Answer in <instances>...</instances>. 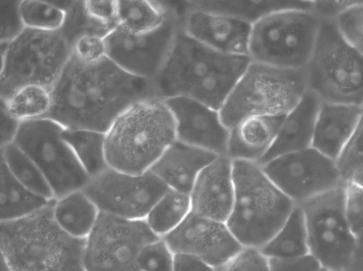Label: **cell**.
Instances as JSON below:
<instances>
[{"mask_svg": "<svg viewBox=\"0 0 363 271\" xmlns=\"http://www.w3.org/2000/svg\"><path fill=\"white\" fill-rule=\"evenodd\" d=\"M50 93L52 106L43 118L65 128L104 133L134 104L161 99L152 79L131 74L108 57L88 64L73 54Z\"/></svg>", "mask_w": 363, "mask_h": 271, "instance_id": "1", "label": "cell"}, {"mask_svg": "<svg viewBox=\"0 0 363 271\" xmlns=\"http://www.w3.org/2000/svg\"><path fill=\"white\" fill-rule=\"evenodd\" d=\"M250 61L249 56L216 51L180 29L152 80L163 100L184 96L220 110Z\"/></svg>", "mask_w": 363, "mask_h": 271, "instance_id": "2", "label": "cell"}, {"mask_svg": "<svg viewBox=\"0 0 363 271\" xmlns=\"http://www.w3.org/2000/svg\"><path fill=\"white\" fill-rule=\"evenodd\" d=\"M55 199L28 216L1 221V255L14 271H86L85 239L60 227L52 211Z\"/></svg>", "mask_w": 363, "mask_h": 271, "instance_id": "3", "label": "cell"}, {"mask_svg": "<svg viewBox=\"0 0 363 271\" xmlns=\"http://www.w3.org/2000/svg\"><path fill=\"white\" fill-rule=\"evenodd\" d=\"M177 140L174 117L162 99L134 104L106 132L110 167L130 174L148 170Z\"/></svg>", "mask_w": 363, "mask_h": 271, "instance_id": "4", "label": "cell"}, {"mask_svg": "<svg viewBox=\"0 0 363 271\" xmlns=\"http://www.w3.org/2000/svg\"><path fill=\"white\" fill-rule=\"evenodd\" d=\"M235 197L226 224L243 247L259 248L283 226L296 204L255 162L233 160Z\"/></svg>", "mask_w": 363, "mask_h": 271, "instance_id": "5", "label": "cell"}, {"mask_svg": "<svg viewBox=\"0 0 363 271\" xmlns=\"http://www.w3.org/2000/svg\"><path fill=\"white\" fill-rule=\"evenodd\" d=\"M308 90L305 69H285L251 60L219 113L230 129L250 116L286 115Z\"/></svg>", "mask_w": 363, "mask_h": 271, "instance_id": "6", "label": "cell"}, {"mask_svg": "<svg viewBox=\"0 0 363 271\" xmlns=\"http://www.w3.org/2000/svg\"><path fill=\"white\" fill-rule=\"evenodd\" d=\"M305 71L308 90L321 101L363 106V55L342 35L335 20L321 18Z\"/></svg>", "mask_w": 363, "mask_h": 271, "instance_id": "7", "label": "cell"}, {"mask_svg": "<svg viewBox=\"0 0 363 271\" xmlns=\"http://www.w3.org/2000/svg\"><path fill=\"white\" fill-rule=\"evenodd\" d=\"M72 54V47L59 31L26 28L11 42H1V99L28 84L50 89Z\"/></svg>", "mask_w": 363, "mask_h": 271, "instance_id": "8", "label": "cell"}, {"mask_svg": "<svg viewBox=\"0 0 363 271\" xmlns=\"http://www.w3.org/2000/svg\"><path fill=\"white\" fill-rule=\"evenodd\" d=\"M321 18L313 11L286 9L252 25L248 56L252 61L304 70L312 56Z\"/></svg>", "mask_w": 363, "mask_h": 271, "instance_id": "9", "label": "cell"}, {"mask_svg": "<svg viewBox=\"0 0 363 271\" xmlns=\"http://www.w3.org/2000/svg\"><path fill=\"white\" fill-rule=\"evenodd\" d=\"M345 185L298 204L305 218L309 255L328 271H344L357 246V238L345 213Z\"/></svg>", "mask_w": 363, "mask_h": 271, "instance_id": "10", "label": "cell"}, {"mask_svg": "<svg viewBox=\"0 0 363 271\" xmlns=\"http://www.w3.org/2000/svg\"><path fill=\"white\" fill-rule=\"evenodd\" d=\"M64 129L48 118L23 121L13 142L42 171L55 199L82 189L90 179L64 139Z\"/></svg>", "mask_w": 363, "mask_h": 271, "instance_id": "11", "label": "cell"}, {"mask_svg": "<svg viewBox=\"0 0 363 271\" xmlns=\"http://www.w3.org/2000/svg\"><path fill=\"white\" fill-rule=\"evenodd\" d=\"M160 238L145 219H128L100 212L85 238V270L140 271L138 259L140 252Z\"/></svg>", "mask_w": 363, "mask_h": 271, "instance_id": "12", "label": "cell"}, {"mask_svg": "<svg viewBox=\"0 0 363 271\" xmlns=\"http://www.w3.org/2000/svg\"><path fill=\"white\" fill-rule=\"evenodd\" d=\"M159 4L167 16L156 28L133 33L117 26L105 37L107 57L137 77L153 79L158 74L181 29L177 11L169 1Z\"/></svg>", "mask_w": 363, "mask_h": 271, "instance_id": "13", "label": "cell"}, {"mask_svg": "<svg viewBox=\"0 0 363 271\" xmlns=\"http://www.w3.org/2000/svg\"><path fill=\"white\" fill-rule=\"evenodd\" d=\"M170 188L150 170L130 174L108 167L82 189L101 212L128 219H145Z\"/></svg>", "mask_w": 363, "mask_h": 271, "instance_id": "14", "label": "cell"}, {"mask_svg": "<svg viewBox=\"0 0 363 271\" xmlns=\"http://www.w3.org/2000/svg\"><path fill=\"white\" fill-rule=\"evenodd\" d=\"M260 166L296 204L346 184L336 161L312 147L280 155Z\"/></svg>", "mask_w": 363, "mask_h": 271, "instance_id": "15", "label": "cell"}, {"mask_svg": "<svg viewBox=\"0 0 363 271\" xmlns=\"http://www.w3.org/2000/svg\"><path fill=\"white\" fill-rule=\"evenodd\" d=\"M162 238L174 254L194 256L214 268L243 248L225 222L193 211L175 229Z\"/></svg>", "mask_w": 363, "mask_h": 271, "instance_id": "16", "label": "cell"}, {"mask_svg": "<svg viewBox=\"0 0 363 271\" xmlns=\"http://www.w3.org/2000/svg\"><path fill=\"white\" fill-rule=\"evenodd\" d=\"M164 101L175 121L177 140L226 155L230 129L223 123L219 110L184 96Z\"/></svg>", "mask_w": 363, "mask_h": 271, "instance_id": "17", "label": "cell"}, {"mask_svg": "<svg viewBox=\"0 0 363 271\" xmlns=\"http://www.w3.org/2000/svg\"><path fill=\"white\" fill-rule=\"evenodd\" d=\"M181 30L199 43L222 53L248 56L252 25L236 18L187 8L183 1Z\"/></svg>", "mask_w": 363, "mask_h": 271, "instance_id": "18", "label": "cell"}, {"mask_svg": "<svg viewBox=\"0 0 363 271\" xmlns=\"http://www.w3.org/2000/svg\"><path fill=\"white\" fill-rule=\"evenodd\" d=\"M189 195L191 211L226 222L235 197L233 160L218 156L199 174Z\"/></svg>", "mask_w": 363, "mask_h": 271, "instance_id": "19", "label": "cell"}, {"mask_svg": "<svg viewBox=\"0 0 363 271\" xmlns=\"http://www.w3.org/2000/svg\"><path fill=\"white\" fill-rule=\"evenodd\" d=\"M320 104L321 100L308 90L284 116L273 144L257 163L263 165L280 155L311 148Z\"/></svg>", "mask_w": 363, "mask_h": 271, "instance_id": "20", "label": "cell"}, {"mask_svg": "<svg viewBox=\"0 0 363 271\" xmlns=\"http://www.w3.org/2000/svg\"><path fill=\"white\" fill-rule=\"evenodd\" d=\"M218 156L176 140L150 171L171 189L190 194L199 174Z\"/></svg>", "mask_w": 363, "mask_h": 271, "instance_id": "21", "label": "cell"}, {"mask_svg": "<svg viewBox=\"0 0 363 271\" xmlns=\"http://www.w3.org/2000/svg\"><path fill=\"white\" fill-rule=\"evenodd\" d=\"M362 106L321 101L316 118L312 148L337 159L359 121Z\"/></svg>", "mask_w": 363, "mask_h": 271, "instance_id": "22", "label": "cell"}, {"mask_svg": "<svg viewBox=\"0 0 363 271\" xmlns=\"http://www.w3.org/2000/svg\"><path fill=\"white\" fill-rule=\"evenodd\" d=\"M285 115L246 118L230 129L226 155L257 162L269 150Z\"/></svg>", "mask_w": 363, "mask_h": 271, "instance_id": "23", "label": "cell"}, {"mask_svg": "<svg viewBox=\"0 0 363 271\" xmlns=\"http://www.w3.org/2000/svg\"><path fill=\"white\" fill-rule=\"evenodd\" d=\"M187 8L225 14L254 25L265 16L286 9L313 10V1H184Z\"/></svg>", "mask_w": 363, "mask_h": 271, "instance_id": "24", "label": "cell"}, {"mask_svg": "<svg viewBox=\"0 0 363 271\" xmlns=\"http://www.w3.org/2000/svg\"><path fill=\"white\" fill-rule=\"evenodd\" d=\"M52 211L56 222L64 231L81 239L89 236L101 212L82 189L56 199Z\"/></svg>", "mask_w": 363, "mask_h": 271, "instance_id": "25", "label": "cell"}, {"mask_svg": "<svg viewBox=\"0 0 363 271\" xmlns=\"http://www.w3.org/2000/svg\"><path fill=\"white\" fill-rule=\"evenodd\" d=\"M268 259H294L309 255L303 210L296 204L277 233L259 248Z\"/></svg>", "mask_w": 363, "mask_h": 271, "instance_id": "26", "label": "cell"}, {"mask_svg": "<svg viewBox=\"0 0 363 271\" xmlns=\"http://www.w3.org/2000/svg\"><path fill=\"white\" fill-rule=\"evenodd\" d=\"M0 163L1 221L25 217L43 209L54 200L48 199L21 184L1 159Z\"/></svg>", "mask_w": 363, "mask_h": 271, "instance_id": "27", "label": "cell"}, {"mask_svg": "<svg viewBox=\"0 0 363 271\" xmlns=\"http://www.w3.org/2000/svg\"><path fill=\"white\" fill-rule=\"evenodd\" d=\"M62 136L90 178L109 167L106 157V133L65 128Z\"/></svg>", "mask_w": 363, "mask_h": 271, "instance_id": "28", "label": "cell"}, {"mask_svg": "<svg viewBox=\"0 0 363 271\" xmlns=\"http://www.w3.org/2000/svg\"><path fill=\"white\" fill-rule=\"evenodd\" d=\"M0 158L11 175L32 192L55 199L53 191L37 165L14 143L1 147Z\"/></svg>", "mask_w": 363, "mask_h": 271, "instance_id": "29", "label": "cell"}, {"mask_svg": "<svg viewBox=\"0 0 363 271\" xmlns=\"http://www.w3.org/2000/svg\"><path fill=\"white\" fill-rule=\"evenodd\" d=\"M191 211L189 194L170 189L154 205L145 220L152 231L162 238L175 229Z\"/></svg>", "mask_w": 363, "mask_h": 271, "instance_id": "30", "label": "cell"}, {"mask_svg": "<svg viewBox=\"0 0 363 271\" xmlns=\"http://www.w3.org/2000/svg\"><path fill=\"white\" fill-rule=\"evenodd\" d=\"M1 103L6 111L21 122L43 118L52 106L50 89L37 84H28L14 91Z\"/></svg>", "mask_w": 363, "mask_h": 271, "instance_id": "31", "label": "cell"}, {"mask_svg": "<svg viewBox=\"0 0 363 271\" xmlns=\"http://www.w3.org/2000/svg\"><path fill=\"white\" fill-rule=\"evenodd\" d=\"M116 6L118 26L133 33L156 28L167 16L157 1H116Z\"/></svg>", "mask_w": 363, "mask_h": 271, "instance_id": "32", "label": "cell"}, {"mask_svg": "<svg viewBox=\"0 0 363 271\" xmlns=\"http://www.w3.org/2000/svg\"><path fill=\"white\" fill-rule=\"evenodd\" d=\"M20 13L26 28L58 31L65 21L66 13L50 1H21Z\"/></svg>", "mask_w": 363, "mask_h": 271, "instance_id": "33", "label": "cell"}, {"mask_svg": "<svg viewBox=\"0 0 363 271\" xmlns=\"http://www.w3.org/2000/svg\"><path fill=\"white\" fill-rule=\"evenodd\" d=\"M65 13V21L59 31L72 49L74 43L84 35L95 34L106 37L112 31L91 16L86 9L84 1H73Z\"/></svg>", "mask_w": 363, "mask_h": 271, "instance_id": "34", "label": "cell"}, {"mask_svg": "<svg viewBox=\"0 0 363 271\" xmlns=\"http://www.w3.org/2000/svg\"><path fill=\"white\" fill-rule=\"evenodd\" d=\"M336 163L345 184L363 187V106L357 126Z\"/></svg>", "mask_w": 363, "mask_h": 271, "instance_id": "35", "label": "cell"}, {"mask_svg": "<svg viewBox=\"0 0 363 271\" xmlns=\"http://www.w3.org/2000/svg\"><path fill=\"white\" fill-rule=\"evenodd\" d=\"M174 253L162 238L146 245L140 252V271H173Z\"/></svg>", "mask_w": 363, "mask_h": 271, "instance_id": "36", "label": "cell"}, {"mask_svg": "<svg viewBox=\"0 0 363 271\" xmlns=\"http://www.w3.org/2000/svg\"><path fill=\"white\" fill-rule=\"evenodd\" d=\"M335 22L345 38L363 55V1L340 14Z\"/></svg>", "mask_w": 363, "mask_h": 271, "instance_id": "37", "label": "cell"}, {"mask_svg": "<svg viewBox=\"0 0 363 271\" xmlns=\"http://www.w3.org/2000/svg\"><path fill=\"white\" fill-rule=\"evenodd\" d=\"M214 271H269V259L259 248L243 247L227 262L215 267Z\"/></svg>", "mask_w": 363, "mask_h": 271, "instance_id": "38", "label": "cell"}, {"mask_svg": "<svg viewBox=\"0 0 363 271\" xmlns=\"http://www.w3.org/2000/svg\"><path fill=\"white\" fill-rule=\"evenodd\" d=\"M345 213L353 233H363V187L349 183L345 185Z\"/></svg>", "mask_w": 363, "mask_h": 271, "instance_id": "39", "label": "cell"}, {"mask_svg": "<svg viewBox=\"0 0 363 271\" xmlns=\"http://www.w3.org/2000/svg\"><path fill=\"white\" fill-rule=\"evenodd\" d=\"M21 1H1V42H11L26 28L20 13Z\"/></svg>", "mask_w": 363, "mask_h": 271, "instance_id": "40", "label": "cell"}, {"mask_svg": "<svg viewBox=\"0 0 363 271\" xmlns=\"http://www.w3.org/2000/svg\"><path fill=\"white\" fill-rule=\"evenodd\" d=\"M72 54L81 62H97L107 57L105 37L95 34L79 37L72 45Z\"/></svg>", "mask_w": 363, "mask_h": 271, "instance_id": "41", "label": "cell"}, {"mask_svg": "<svg viewBox=\"0 0 363 271\" xmlns=\"http://www.w3.org/2000/svg\"><path fill=\"white\" fill-rule=\"evenodd\" d=\"M88 13L94 19L113 30L117 24L116 1H84Z\"/></svg>", "mask_w": 363, "mask_h": 271, "instance_id": "42", "label": "cell"}, {"mask_svg": "<svg viewBox=\"0 0 363 271\" xmlns=\"http://www.w3.org/2000/svg\"><path fill=\"white\" fill-rule=\"evenodd\" d=\"M321 267L311 255L294 259H269V271H318Z\"/></svg>", "mask_w": 363, "mask_h": 271, "instance_id": "43", "label": "cell"}, {"mask_svg": "<svg viewBox=\"0 0 363 271\" xmlns=\"http://www.w3.org/2000/svg\"><path fill=\"white\" fill-rule=\"evenodd\" d=\"M359 1H313V11L320 18L335 20Z\"/></svg>", "mask_w": 363, "mask_h": 271, "instance_id": "44", "label": "cell"}, {"mask_svg": "<svg viewBox=\"0 0 363 271\" xmlns=\"http://www.w3.org/2000/svg\"><path fill=\"white\" fill-rule=\"evenodd\" d=\"M1 147L14 142L21 122L12 116L1 103Z\"/></svg>", "mask_w": 363, "mask_h": 271, "instance_id": "45", "label": "cell"}, {"mask_svg": "<svg viewBox=\"0 0 363 271\" xmlns=\"http://www.w3.org/2000/svg\"><path fill=\"white\" fill-rule=\"evenodd\" d=\"M173 271H214V267L194 256L177 253Z\"/></svg>", "mask_w": 363, "mask_h": 271, "instance_id": "46", "label": "cell"}, {"mask_svg": "<svg viewBox=\"0 0 363 271\" xmlns=\"http://www.w3.org/2000/svg\"><path fill=\"white\" fill-rule=\"evenodd\" d=\"M344 271H363V233L357 237L352 258Z\"/></svg>", "mask_w": 363, "mask_h": 271, "instance_id": "47", "label": "cell"}, {"mask_svg": "<svg viewBox=\"0 0 363 271\" xmlns=\"http://www.w3.org/2000/svg\"><path fill=\"white\" fill-rule=\"evenodd\" d=\"M1 271H14L2 255H1Z\"/></svg>", "mask_w": 363, "mask_h": 271, "instance_id": "48", "label": "cell"}, {"mask_svg": "<svg viewBox=\"0 0 363 271\" xmlns=\"http://www.w3.org/2000/svg\"><path fill=\"white\" fill-rule=\"evenodd\" d=\"M318 271H328V270L321 267Z\"/></svg>", "mask_w": 363, "mask_h": 271, "instance_id": "49", "label": "cell"}]
</instances>
